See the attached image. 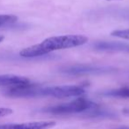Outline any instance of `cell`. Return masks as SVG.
Masks as SVG:
<instances>
[{
    "mask_svg": "<svg viewBox=\"0 0 129 129\" xmlns=\"http://www.w3.org/2000/svg\"><path fill=\"white\" fill-rule=\"evenodd\" d=\"M54 121H34L21 124L1 125L0 129H50L55 126Z\"/></svg>",
    "mask_w": 129,
    "mask_h": 129,
    "instance_id": "5",
    "label": "cell"
},
{
    "mask_svg": "<svg viewBox=\"0 0 129 129\" xmlns=\"http://www.w3.org/2000/svg\"><path fill=\"white\" fill-rule=\"evenodd\" d=\"M116 69L109 67H99L92 64H74L67 66L60 69L61 73L71 75H82V74H104L115 72Z\"/></svg>",
    "mask_w": 129,
    "mask_h": 129,
    "instance_id": "4",
    "label": "cell"
},
{
    "mask_svg": "<svg viewBox=\"0 0 129 129\" xmlns=\"http://www.w3.org/2000/svg\"><path fill=\"white\" fill-rule=\"evenodd\" d=\"M102 95L110 97H118V98H129V88H121L117 89L107 90L103 93Z\"/></svg>",
    "mask_w": 129,
    "mask_h": 129,
    "instance_id": "8",
    "label": "cell"
},
{
    "mask_svg": "<svg viewBox=\"0 0 129 129\" xmlns=\"http://www.w3.org/2000/svg\"><path fill=\"white\" fill-rule=\"evenodd\" d=\"M97 107L98 105L92 101L88 100L84 97H81V98H77L67 104L44 108L43 111L52 115H69L81 112L88 113Z\"/></svg>",
    "mask_w": 129,
    "mask_h": 129,
    "instance_id": "2",
    "label": "cell"
},
{
    "mask_svg": "<svg viewBox=\"0 0 129 129\" xmlns=\"http://www.w3.org/2000/svg\"><path fill=\"white\" fill-rule=\"evenodd\" d=\"M93 48L96 50L103 51H120L129 53V43H118V42H97L94 43Z\"/></svg>",
    "mask_w": 129,
    "mask_h": 129,
    "instance_id": "6",
    "label": "cell"
},
{
    "mask_svg": "<svg viewBox=\"0 0 129 129\" xmlns=\"http://www.w3.org/2000/svg\"><path fill=\"white\" fill-rule=\"evenodd\" d=\"M18 20V17L15 15L10 14H1L0 15V27L13 24Z\"/></svg>",
    "mask_w": 129,
    "mask_h": 129,
    "instance_id": "9",
    "label": "cell"
},
{
    "mask_svg": "<svg viewBox=\"0 0 129 129\" xmlns=\"http://www.w3.org/2000/svg\"><path fill=\"white\" fill-rule=\"evenodd\" d=\"M88 38L81 35H69V36H52L43 40L39 44L27 47L20 51L22 57H36L46 55L54 50L74 48L81 46L88 43Z\"/></svg>",
    "mask_w": 129,
    "mask_h": 129,
    "instance_id": "1",
    "label": "cell"
},
{
    "mask_svg": "<svg viewBox=\"0 0 129 129\" xmlns=\"http://www.w3.org/2000/svg\"><path fill=\"white\" fill-rule=\"evenodd\" d=\"M123 113L124 114H126V115H129V108H126L123 111Z\"/></svg>",
    "mask_w": 129,
    "mask_h": 129,
    "instance_id": "12",
    "label": "cell"
},
{
    "mask_svg": "<svg viewBox=\"0 0 129 129\" xmlns=\"http://www.w3.org/2000/svg\"><path fill=\"white\" fill-rule=\"evenodd\" d=\"M112 36H116L122 39L129 40V29H119V30H114L111 33Z\"/></svg>",
    "mask_w": 129,
    "mask_h": 129,
    "instance_id": "10",
    "label": "cell"
},
{
    "mask_svg": "<svg viewBox=\"0 0 129 129\" xmlns=\"http://www.w3.org/2000/svg\"><path fill=\"white\" fill-rule=\"evenodd\" d=\"M4 39H5V36H2V35H0V43H1Z\"/></svg>",
    "mask_w": 129,
    "mask_h": 129,
    "instance_id": "13",
    "label": "cell"
},
{
    "mask_svg": "<svg viewBox=\"0 0 129 129\" xmlns=\"http://www.w3.org/2000/svg\"><path fill=\"white\" fill-rule=\"evenodd\" d=\"M30 83L27 78L17 75H0V87H19Z\"/></svg>",
    "mask_w": 129,
    "mask_h": 129,
    "instance_id": "7",
    "label": "cell"
},
{
    "mask_svg": "<svg viewBox=\"0 0 129 129\" xmlns=\"http://www.w3.org/2000/svg\"><path fill=\"white\" fill-rule=\"evenodd\" d=\"M119 129H129L128 127H123V128H119Z\"/></svg>",
    "mask_w": 129,
    "mask_h": 129,
    "instance_id": "15",
    "label": "cell"
},
{
    "mask_svg": "<svg viewBox=\"0 0 129 129\" xmlns=\"http://www.w3.org/2000/svg\"><path fill=\"white\" fill-rule=\"evenodd\" d=\"M106 1H120V0H106Z\"/></svg>",
    "mask_w": 129,
    "mask_h": 129,
    "instance_id": "14",
    "label": "cell"
},
{
    "mask_svg": "<svg viewBox=\"0 0 129 129\" xmlns=\"http://www.w3.org/2000/svg\"><path fill=\"white\" fill-rule=\"evenodd\" d=\"M85 89L81 86H40L38 89V97L51 96L56 98H67L72 96H80L85 94Z\"/></svg>",
    "mask_w": 129,
    "mask_h": 129,
    "instance_id": "3",
    "label": "cell"
},
{
    "mask_svg": "<svg viewBox=\"0 0 129 129\" xmlns=\"http://www.w3.org/2000/svg\"><path fill=\"white\" fill-rule=\"evenodd\" d=\"M13 112V111L10 108H0V118L11 115Z\"/></svg>",
    "mask_w": 129,
    "mask_h": 129,
    "instance_id": "11",
    "label": "cell"
}]
</instances>
